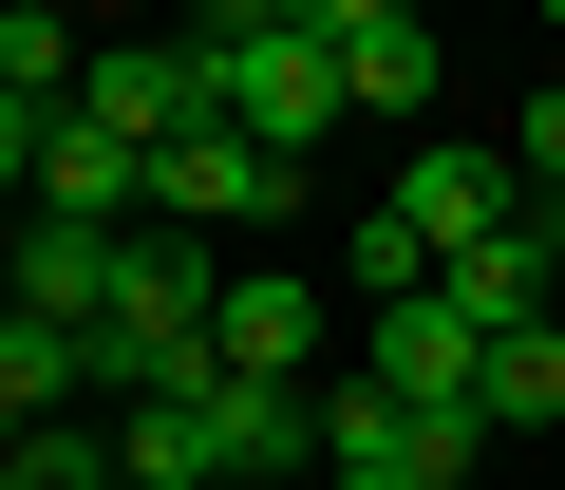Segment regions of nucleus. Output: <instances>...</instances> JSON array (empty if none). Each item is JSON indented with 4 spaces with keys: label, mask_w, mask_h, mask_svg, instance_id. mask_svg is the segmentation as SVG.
I'll return each instance as SVG.
<instances>
[{
    "label": "nucleus",
    "mask_w": 565,
    "mask_h": 490,
    "mask_svg": "<svg viewBox=\"0 0 565 490\" xmlns=\"http://www.w3.org/2000/svg\"><path fill=\"white\" fill-rule=\"evenodd\" d=\"M546 284H565V265H546V245H527V226H490V245H471V265H434V302H452L471 340H527V321H546Z\"/></svg>",
    "instance_id": "obj_10"
},
{
    "label": "nucleus",
    "mask_w": 565,
    "mask_h": 490,
    "mask_svg": "<svg viewBox=\"0 0 565 490\" xmlns=\"http://www.w3.org/2000/svg\"><path fill=\"white\" fill-rule=\"evenodd\" d=\"M0 95H20V114H76L95 95V39L57 20V0H0Z\"/></svg>",
    "instance_id": "obj_11"
},
{
    "label": "nucleus",
    "mask_w": 565,
    "mask_h": 490,
    "mask_svg": "<svg viewBox=\"0 0 565 490\" xmlns=\"http://www.w3.org/2000/svg\"><path fill=\"white\" fill-rule=\"evenodd\" d=\"M20 321H76V340L114 321V245H95V226H57V207H20Z\"/></svg>",
    "instance_id": "obj_9"
},
{
    "label": "nucleus",
    "mask_w": 565,
    "mask_h": 490,
    "mask_svg": "<svg viewBox=\"0 0 565 490\" xmlns=\"http://www.w3.org/2000/svg\"><path fill=\"white\" fill-rule=\"evenodd\" d=\"M509 189H527V207H565V76L527 95V132H509Z\"/></svg>",
    "instance_id": "obj_14"
},
{
    "label": "nucleus",
    "mask_w": 565,
    "mask_h": 490,
    "mask_svg": "<svg viewBox=\"0 0 565 490\" xmlns=\"http://www.w3.org/2000/svg\"><path fill=\"white\" fill-rule=\"evenodd\" d=\"M377 207H396V226L434 245V265H471L490 226H527V189H509V151H471V132H434V151H415V170H396Z\"/></svg>",
    "instance_id": "obj_6"
},
{
    "label": "nucleus",
    "mask_w": 565,
    "mask_h": 490,
    "mask_svg": "<svg viewBox=\"0 0 565 490\" xmlns=\"http://www.w3.org/2000/svg\"><path fill=\"white\" fill-rule=\"evenodd\" d=\"M114 151H170V132H207L226 95H207V39H95V95H76Z\"/></svg>",
    "instance_id": "obj_4"
},
{
    "label": "nucleus",
    "mask_w": 565,
    "mask_h": 490,
    "mask_svg": "<svg viewBox=\"0 0 565 490\" xmlns=\"http://www.w3.org/2000/svg\"><path fill=\"white\" fill-rule=\"evenodd\" d=\"M471 415H490V434H546V415H565V321H527V340H490V377H471Z\"/></svg>",
    "instance_id": "obj_12"
},
{
    "label": "nucleus",
    "mask_w": 565,
    "mask_h": 490,
    "mask_svg": "<svg viewBox=\"0 0 565 490\" xmlns=\"http://www.w3.org/2000/svg\"><path fill=\"white\" fill-rule=\"evenodd\" d=\"M207 452H226V490H302V471H321V396L207 377Z\"/></svg>",
    "instance_id": "obj_8"
},
{
    "label": "nucleus",
    "mask_w": 565,
    "mask_h": 490,
    "mask_svg": "<svg viewBox=\"0 0 565 490\" xmlns=\"http://www.w3.org/2000/svg\"><path fill=\"white\" fill-rule=\"evenodd\" d=\"M340 284H359V321H377V302H415V284H434V245H415L396 207H359V245H340Z\"/></svg>",
    "instance_id": "obj_13"
},
{
    "label": "nucleus",
    "mask_w": 565,
    "mask_h": 490,
    "mask_svg": "<svg viewBox=\"0 0 565 490\" xmlns=\"http://www.w3.org/2000/svg\"><path fill=\"white\" fill-rule=\"evenodd\" d=\"M0 490H20V471H0Z\"/></svg>",
    "instance_id": "obj_16"
},
{
    "label": "nucleus",
    "mask_w": 565,
    "mask_h": 490,
    "mask_svg": "<svg viewBox=\"0 0 565 490\" xmlns=\"http://www.w3.org/2000/svg\"><path fill=\"white\" fill-rule=\"evenodd\" d=\"M321 490H377V471H321Z\"/></svg>",
    "instance_id": "obj_15"
},
{
    "label": "nucleus",
    "mask_w": 565,
    "mask_h": 490,
    "mask_svg": "<svg viewBox=\"0 0 565 490\" xmlns=\"http://www.w3.org/2000/svg\"><path fill=\"white\" fill-rule=\"evenodd\" d=\"M302 39L340 57V114H434V76H452V39L415 0H302Z\"/></svg>",
    "instance_id": "obj_2"
},
{
    "label": "nucleus",
    "mask_w": 565,
    "mask_h": 490,
    "mask_svg": "<svg viewBox=\"0 0 565 490\" xmlns=\"http://www.w3.org/2000/svg\"><path fill=\"white\" fill-rule=\"evenodd\" d=\"M189 39H207V95H226V132H245V151L302 170V151L340 132V57L302 39V0H207Z\"/></svg>",
    "instance_id": "obj_1"
},
{
    "label": "nucleus",
    "mask_w": 565,
    "mask_h": 490,
    "mask_svg": "<svg viewBox=\"0 0 565 490\" xmlns=\"http://www.w3.org/2000/svg\"><path fill=\"white\" fill-rule=\"evenodd\" d=\"M546 39H565V20H546Z\"/></svg>",
    "instance_id": "obj_17"
},
{
    "label": "nucleus",
    "mask_w": 565,
    "mask_h": 490,
    "mask_svg": "<svg viewBox=\"0 0 565 490\" xmlns=\"http://www.w3.org/2000/svg\"><path fill=\"white\" fill-rule=\"evenodd\" d=\"M359 377H377V396H415V415H471L490 340H471V321H452V302L415 284V302H377V359H359Z\"/></svg>",
    "instance_id": "obj_7"
},
{
    "label": "nucleus",
    "mask_w": 565,
    "mask_h": 490,
    "mask_svg": "<svg viewBox=\"0 0 565 490\" xmlns=\"http://www.w3.org/2000/svg\"><path fill=\"white\" fill-rule=\"evenodd\" d=\"M282 207H302V170H282V151H245L226 114L151 151V226H189V245H207V226H282Z\"/></svg>",
    "instance_id": "obj_3"
},
{
    "label": "nucleus",
    "mask_w": 565,
    "mask_h": 490,
    "mask_svg": "<svg viewBox=\"0 0 565 490\" xmlns=\"http://www.w3.org/2000/svg\"><path fill=\"white\" fill-rule=\"evenodd\" d=\"M207 359H226V377H264V396H321V284H302V265H226Z\"/></svg>",
    "instance_id": "obj_5"
}]
</instances>
